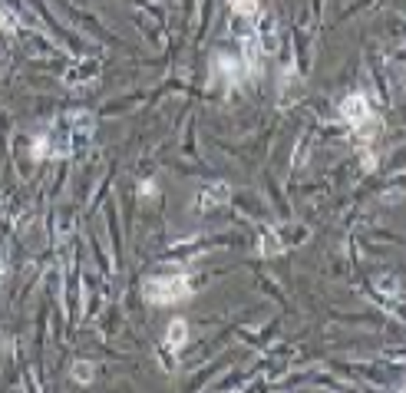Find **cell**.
Wrapping results in <instances>:
<instances>
[{
    "instance_id": "obj_1",
    "label": "cell",
    "mask_w": 406,
    "mask_h": 393,
    "mask_svg": "<svg viewBox=\"0 0 406 393\" xmlns=\"http://www.w3.org/2000/svg\"><path fill=\"white\" fill-rule=\"evenodd\" d=\"M142 298L159 307L178 305V301L192 298V278L189 275H159V278H149L142 284Z\"/></svg>"
},
{
    "instance_id": "obj_2",
    "label": "cell",
    "mask_w": 406,
    "mask_h": 393,
    "mask_svg": "<svg viewBox=\"0 0 406 393\" xmlns=\"http://www.w3.org/2000/svg\"><path fill=\"white\" fill-rule=\"evenodd\" d=\"M341 116H343V123H347L350 129H357L360 136H364V129H370L373 123H377L373 106H370V100L364 96V93H350V96L341 102Z\"/></svg>"
},
{
    "instance_id": "obj_3",
    "label": "cell",
    "mask_w": 406,
    "mask_h": 393,
    "mask_svg": "<svg viewBox=\"0 0 406 393\" xmlns=\"http://www.w3.org/2000/svg\"><path fill=\"white\" fill-rule=\"evenodd\" d=\"M185 341H189V324H185V321H172V324H169V337H165V347H169L172 354H178V350L185 347Z\"/></svg>"
},
{
    "instance_id": "obj_4",
    "label": "cell",
    "mask_w": 406,
    "mask_h": 393,
    "mask_svg": "<svg viewBox=\"0 0 406 393\" xmlns=\"http://www.w3.org/2000/svg\"><path fill=\"white\" fill-rule=\"evenodd\" d=\"M278 252H281L278 235H274V231H265V238H261V254H265V258H274Z\"/></svg>"
},
{
    "instance_id": "obj_5",
    "label": "cell",
    "mask_w": 406,
    "mask_h": 393,
    "mask_svg": "<svg viewBox=\"0 0 406 393\" xmlns=\"http://www.w3.org/2000/svg\"><path fill=\"white\" fill-rule=\"evenodd\" d=\"M228 3L238 17H254L258 13V0H228Z\"/></svg>"
},
{
    "instance_id": "obj_6",
    "label": "cell",
    "mask_w": 406,
    "mask_h": 393,
    "mask_svg": "<svg viewBox=\"0 0 406 393\" xmlns=\"http://www.w3.org/2000/svg\"><path fill=\"white\" fill-rule=\"evenodd\" d=\"M77 377L79 380H89V367H77Z\"/></svg>"
}]
</instances>
